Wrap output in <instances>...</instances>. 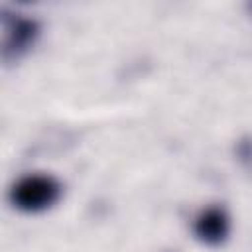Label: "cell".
Listing matches in <instances>:
<instances>
[{
    "label": "cell",
    "instance_id": "1",
    "mask_svg": "<svg viewBox=\"0 0 252 252\" xmlns=\"http://www.w3.org/2000/svg\"><path fill=\"white\" fill-rule=\"evenodd\" d=\"M61 195V185L51 175H26L12 189V203L20 211L39 213L51 207Z\"/></svg>",
    "mask_w": 252,
    "mask_h": 252
},
{
    "label": "cell",
    "instance_id": "2",
    "mask_svg": "<svg viewBox=\"0 0 252 252\" xmlns=\"http://www.w3.org/2000/svg\"><path fill=\"white\" fill-rule=\"evenodd\" d=\"M37 22L20 16V14H4V59H18L24 55L35 41L37 37Z\"/></svg>",
    "mask_w": 252,
    "mask_h": 252
},
{
    "label": "cell",
    "instance_id": "3",
    "mask_svg": "<svg viewBox=\"0 0 252 252\" xmlns=\"http://www.w3.org/2000/svg\"><path fill=\"white\" fill-rule=\"evenodd\" d=\"M195 234L207 244H220L228 234V217L217 207L201 211L195 219Z\"/></svg>",
    "mask_w": 252,
    "mask_h": 252
}]
</instances>
